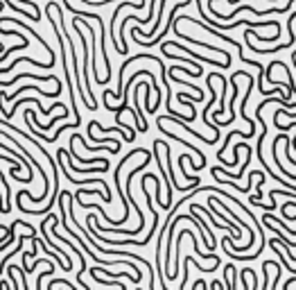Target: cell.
<instances>
[{
  "mask_svg": "<svg viewBox=\"0 0 296 290\" xmlns=\"http://www.w3.org/2000/svg\"><path fill=\"white\" fill-rule=\"evenodd\" d=\"M134 154H149L145 148H134L132 152L127 154V157L122 159V161L115 166V175H113V182H115V186H120V170H122V166L129 161V159H134ZM118 195H120V200H122V204H124V213H122V218H115V225H122V222H127V218H129V211H132V206H129V202L124 200V191L122 188H118Z\"/></svg>",
  "mask_w": 296,
  "mask_h": 290,
  "instance_id": "obj_1",
  "label": "cell"
},
{
  "mask_svg": "<svg viewBox=\"0 0 296 290\" xmlns=\"http://www.w3.org/2000/svg\"><path fill=\"white\" fill-rule=\"evenodd\" d=\"M57 161L61 163V172H64L66 175V179L68 182H72V184H77V186H86V184H100L102 188H104V193H102V200L106 202V204H111V202H113V197H111V191H109V184H106L104 179H98V177H89V179H75V177L70 175V170H68V166L64 161H61V154H57Z\"/></svg>",
  "mask_w": 296,
  "mask_h": 290,
  "instance_id": "obj_2",
  "label": "cell"
},
{
  "mask_svg": "<svg viewBox=\"0 0 296 290\" xmlns=\"http://www.w3.org/2000/svg\"><path fill=\"white\" fill-rule=\"evenodd\" d=\"M163 46L167 48V50H181V52H186V55H190L192 59L206 61V64L217 66V68H229L231 66V64H226V61H217V59H210V57H206V55H199V52H195V50H188V46H181V43H177V41H165Z\"/></svg>",
  "mask_w": 296,
  "mask_h": 290,
  "instance_id": "obj_3",
  "label": "cell"
},
{
  "mask_svg": "<svg viewBox=\"0 0 296 290\" xmlns=\"http://www.w3.org/2000/svg\"><path fill=\"white\" fill-rule=\"evenodd\" d=\"M156 125H158V129H161L163 134H167V136H170V141H177V143H181V145H188V150H190V152H195V154H197L199 163H190V168H195V170H201V168H206V163H208L206 154H203V152H199V150L195 148V145H190L188 141H183L181 136H177V134H172V132H170L167 127H163V123H158V120H156Z\"/></svg>",
  "mask_w": 296,
  "mask_h": 290,
  "instance_id": "obj_4",
  "label": "cell"
},
{
  "mask_svg": "<svg viewBox=\"0 0 296 290\" xmlns=\"http://www.w3.org/2000/svg\"><path fill=\"white\" fill-rule=\"evenodd\" d=\"M213 80H215V72H210V75H206V86H208V91H210V100H208V104H206V109H203V114H201V120H203V125H206L208 129H213L215 132V136L213 138H220V127H217L215 123H210L208 120V109L215 104V100H217V91L213 89Z\"/></svg>",
  "mask_w": 296,
  "mask_h": 290,
  "instance_id": "obj_5",
  "label": "cell"
},
{
  "mask_svg": "<svg viewBox=\"0 0 296 290\" xmlns=\"http://www.w3.org/2000/svg\"><path fill=\"white\" fill-rule=\"evenodd\" d=\"M242 148L246 150V161L242 163V170L237 172V175H233V172H226L222 166H215V168H213V170H217V172H224V177H229V179H242V172L246 170V163H251V148H249V145H242Z\"/></svg>",
  "mask_w": 296,
  "mask_h": 290,
  "instance_id": "obj_6",
  "label": "cell"
},
{
  "mask_svg": "<svg viewBox=\"0 0 296 290\" xmlns=\"http://www.w3.org/2000/svg\"><path fill=\"white\" fill-rule=\"evenodd\" d=\"M25 238H30V234H27V236L23 234V236H21V240H18V243H16V249H14V252H7V254L3 256V259H0V274L5 272V265H7V261L12 259L14 254H21V249H23V240H25Z\"/></svg>",
  "mask_w": 296,
  "mask_h": 290,
  "instance_id": "obj_7",
  "label": "cell"
},
{
  "mask_svg": "<svg viewBox=\"0 0 296 290\" xmlns=\"http://www.w3.org/2000/svg\"><path fill=\"white\" fill-rule=\"evenodd\" d=\"M186 236H188V238H190V240H192V245H195V254H197V256H201V259H213V261H220V256H217V254H203V252H201V249H199V243H197V236H195V234H192V231H190V229H186Z\"/></svg>",
  "mask_w": 296,
  "mask_h": 290,
  "instance_id": "obj_8",
  "label": "cell"
},
{
  "mask_svg": "<svg viewBox=\"0 0 296 290\" xmlns=\"http://www.w3.org/2000/svg\"><path fill=\"white\" fill-rule=\"evenodd\" d=\"M265 218H269L271 222H278V227H280V229H285V231H287V236H296V231H294V229H289V227L285 225V220H278V218L274 215V211H267Z\"/></svg>",
  "mask_w": 296,
  "mask_h": 290,
  "instance_id": "obj_9",
  "label": "cell"
},
{
  "mask_svg": "<svg viewBox=\"0 0 296 290\" xmlns=\"http://www.w3.org/2000/svg\"><path fill=\"white\" fill-rule=\"evenodd\" d=\"M27 46H30V41H21V46H14V48H9V50H7V55H0V61H5L9 55H12V52H18V50H27Z\"/></svg>",
  "mask_w": 296,
  "mask_h": 290,
  "instance_id": "obj_10",
  "label": "cell"
},
{
  "mask_svg": "<svg viewBox=\"0 0 296 290\" xmlns=\"http://www.w3.org/2000/svg\"><path fill=\"white\" fill-rule=\"evenodd\" d=\"M55 286H66V288H70V290L75 288L70 281H66V279H52V281L48 283V288H55Z\"/></svg>",
  "mask_w": 296,
  "mask_h": 290,
  "instance_id": "obj_11",
  "label": "cell"
},
{
  "mask_svg": "<svg viewBox=\"0 0 296 290\" xmlns=\"http://www.w3.org/2000/svg\"><path fill=\"white\" fill-rule=\"evenodd\" d=\"M0 161H7V163H12V166H16V172H18V170H21V168H23L21 163H16V161H14V159L9 157L7 152H0Z\"/></svg>",
  "mask_w": 296,
  "mask_h": 290,
  "instance_id": "obj_12",
  "label": "cell"
},
{
  "mask_svg": "<svg viewBox=\"0 0 296 290\" xmlns=\"http://www.w3.org/2000/svg\"><path fill=\"white\" fill-rule=\"evenodd\" d=\"M294 283H296V274H292V277H289V279H287V281H285V283H283V290H289V288H292V286H294Z\"/></svg>",
  "mask_w": 296,
  "mask_h": 290,
  "instance_id": "obj_13",
  "label": "cell"
},
{
  "mask_svg": "<svg viewBox=\"0 0 296 290\" xmlns=\"http://www.w3.org/2000/svg\"><path fill=\"white\" fill-rule=\"evenodd\" d=\"M210 288H224V281H220V279H215V281L210 283Z\"/></svg>",
  "mask_w": 296,
  "mask_h": 290,
  "instance_id": "obj_14",
  "label": "cell"
},
{
  "mask_svg": "<svg viewBox=\"0 0 296 290\" xmlns=\"http://www.w3.org/2000/svg\"><path fill=\"white\" fill-rule=\"evenodd\" d=\"M203 286H206V281H203V279H197V281L192 283V288H203Z\"/></svg>",
  "mask_w": 296,
  "mask_h": 290,
  "instance_id": "obj_15",
  "label": "cell"
},
{
  "mask_svg": "<svg viewBox=\"0 0 296 290\" xmlns=\"http://www.w3.org/2000/svg\"><path fill=\"white\" fill-rule=\"evenodd\" d=\"M12 288V281H0V290H7Z\"/></svg>",
  "mask_w": 296,
  "mask_h": 290,
  "instance_id": "obj_16",
  "label": "cell"
},
{
  "mask_svg": "<svg viewBox=\"0 0 296 290\" xmlns=\"http://www.w3.org/2000/svg\"><path fill=\"white\" fill-rule=\"evenodd\" d=\"M224 3H229V5H235V3H240V0H224ZM269 3H274V0H269Z\"/></svg>",
  "mask_w": 296,
  "mask_h": 290,
  "instance_id": "obj_17",
  "label": "cell"
}]
</instances>
